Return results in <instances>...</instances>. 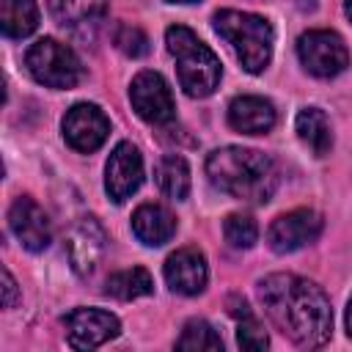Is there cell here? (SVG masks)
<instances>
[{"mask_svg":"<svg viewBox=\"0 0 352 352\" xmlns=\"http://www.w3.org/2000/svg\"><path fill=\"white\" fill-rule=\"evenodd\" d=\"M52 16L66 28H94L107 8V0H47Z\"/></svg>","mask_w":352,"mask_h":352,"instance_id":"cell-18","label":"cell"},{"mask_svg":"<svg viewBox=\"0 0 352 352\" xmlns=\"http://www.w3.org/2000/svg\"><path fill=\"white\" fill-rule=\"evenodd\" d=\"M206 176L220 192L245 204H267L278 187L275 162L267 154L242 146L214 148L206 157Z\"/></svg>","mask_w":352,"mask_h":352,"instance_id":"cell-2","label":"cell"},{"mask_svg":"<svg viewBox=\"0 0 352 352\" xmlns=\"http://www.w3.org/2000/svg\"><path fill=\"white\" fill-rule=\"evenodd\" d=\"M344 11H346V16H349V22H352V0L344 3Z\"/></svg>","mask_w":352,"mask_h":352,"instance_id":"cell-28","label":"cell"},{"mask_svg":"<svg viewBox=\"0 0 352 352\" xmlns=\"http://www.w3.org/2000/svg\"><path fill=\"white\" fill-rule=\"evenodd\" d=\"M297 55L308 74L330 80L349 66V50L333 30H308L297 38Z\"/></svg>","mask_w":352,"mask_h":352,"instance_id":"cell-6","label":"cell"},{"mask_svg":"<svg viewBox=\"0 0 352 352\" xmlns=\"http://www.w3.org/2000/svg\"><path fill=\"white\" fill-rule=\"evenodd\" d=\"M223 236L234 250H248L258 239V226L250 214H228L223 223Z\"/></svg>","mask_w":352,"mask_h":352,"instance_id":"cell-24","label":"cell"},{"mask_svg":"<svg viewBox=\"0 0 352 352\" xmlns=\"http://www.w3.org/2000/svg\"><path fill=\"white\" fill-rule=\"evenodd\" d=\"M322 226H324V220L314 209L286 212L272 220V226L267 231V245L275 253H294V250L311 245L322 234Z\"/></svg>","mask_w":352,"mask_h":352,"instance_id":"cell-10","label":"cell"},{"mask_svg":"<svg viewBox=\"0 0 352 352\" xmlns=\"http://www.w3.org/2000/svg\"><path fill=\"white\" fill-rule=\"evenodd\" d=\"M168 3H198V0H168Z\"/></svg>","mask_w":352,"mask_h":352,"instance_id":"cell-29","label":"cell"},{"mask_svg":"<svg viewBox=\"0 0 352 352\" xmlns=\"http://www.w3.org/2000/svg\"><path fill=\"white\" fill-rule=\"evenodd\" d=\"M157 184L168 198L184 201L190 195V165L179 154H168L157 165Z\"/></svg>","mask_w":352,"mask_h":352,"instance_id":"cell-22","label":"cell"},{"mask_svg":"<svg viewBox=\"0 0 352 352\" xmlns=\"http://www.w3.org/2000/svg\"><path fill=\"white\" fill-rule=\"evenodd\" d=\"M129 102L135 107V113L148 121V124H170L176 116V104H173V94L165 82L162 74L157 72H140L132 85H129Z\"/></svg>","mask_w":352,"mask_h":352,"instance_id":"cell-8","label":"cell"},{"mask_svg":"<svg viewBox=\"0 0 352 352\" xmlns=\"http://www.w3.org/2000/svg\"><path fill=\"white\" fill-rule=\"evenodd\" d=\"M228 124L242 135H264L275 126V107L264 96H236L228 104Z\"/></svg>","mask_w":352,"mask_h":352,"instance_id":"cell-15","label":"cell"},{"mask_svg":"<svg viewBox=\"0 0 352 352\" xmlns=\"http://www.w3.org/2000/svg\"><path fill=\"white\" fill-rule=\"evenodd\" d=\"M165 280L170 286V292L176 294H184V297H192V294H201L206 289V278H209V270H206V256L195 248H182L176 253H170L165 258Z\"/></svg>","mask_w":352,"mask_h":352,"instance_id":"cell-14","label":"cell"},{"mask_svg":"<svg viewBox=\"0 0 352 352\" xmlns=\"http://www.w3.org/2000/svg\"><path fill=\"white\" fill-rule=\"evenodd\" d=\"M165 44L176 60L179 85L184 88V94L192 99H204L214 94L223 74L220 58L184 25H170L165 30Z\"/></svg>","mask_w":352,"mask_h":352,"instance_id":"cell-3","label":"cell"},{"mask_svg":"<svg viewBox=\"0 0 352 352\" xmlns=\"http://www.w3.org/2000/svg\"><path fill=\"white\" fill-rule=\"evenodd\" d=\"M346 333L352 338V297H349V305H346Z\"/></svg>","mask_w":352,"mask_h":352,"instance_id":"cell-27","label":"cell"},{"mask_svg":"<svg viewBox=\"0 0 352 352\" xmlns=\"http://www.w3.org/2000/svg\"><path fill=\"white\" fill-rule=\"evenodd\" d=\"M151 292H154V280H151L148 270H143V267L113 272L104 283V294L116 297V300H138V297H146Z\"/></svg>","mask_w":352,"mask_h":352,"instance_id":"cell-21","label":"cell"},{"mask_svg":"<svg viewBox=\"0 0 352 352\" xmlns=\"http://www.w3.org/2000/svg\"><path fill=\"white\" fill-rule=\"evenodd\" d=\"M0 28L8 38H25L38 28L36 0H0Z\"/></svg>","mask_w":352,"mask_h":352,"instance_id":"cell-20","label":"cell"},{"mask_svg":"<svg viewBox=\"0 0 352 352\" xmlns=\"http://www.w3.org/2000/svg\"><path fill=\"white\" fill-rule=\"evenodd\" d=\"M8 228L19 239V245L25 250H30V253H41V250L50 248V239H52L50 217H47V212L30 195H19L11 204V209H8Z\"/></svg>","mask_w":352,"mask_h":352,"instance_id":"cell-13","label":"cell"},{"mask_svg":"<svg viewBox=\"0 0 352 352\" xmlns=\"http://www.w3.org/2000/svg\"><path fill=\"white\" fill-rule=\"evenodd\" d=\"M19 300V289H16V280L8 270H3V308H14Z\"/></svg>","mask_w":352,"mask_h":352,"instance_id":"cell-26","label":"cell"},{"mask_svg":"<svg viewBox=\"0 0 352 352\" xmlns=\"http://www.w3.org/2000/svg\"><path fill=\"white\" fill-rule=\"evenodd\" d=\"M256 292L270 322L297 346H322L330 338V300L314 280L292 272H275L258 280Z\"/></svg>","mask_w":352,"mask_h":352,"instance_id":"cell-1","label":"cell"},{"mask_svg":"<svg viewBox=\"0 0 352 352\" xmlns=\"http://www.w3.org/2000/svg\"><path fill=\"white\" fill-rule=\"evenodd\" d=\"M107 253V234L96 217H80L66 236V256L80 278H91Z\"/></svg>","mask_w":352,"mask_h":352,"instance_id":"cell-7","label":"cell"},{"mask_svg":"<svg viewBox=\"0 0 352 352\" xmlns=\"http://www.w3.org/2000/svg\"><path fill=\"white\" fill-rule=\"evenodd\" d=\"M228 314L236 319V344L242 349H250V352H261L270 346V336L267 330L261 327V322L256 319V314L250 311L248 300L239 297V294H231L228 297Z\"/></svg>","mask_w":352,"mask_h":352,"instance_id":"cell-17","label":"cell"},{"mask_svg":"<svg viewBox=\"0 0 352 352\" xmlns=\"http://www.w3.org/2000/svg\"><path fill=\"white\" fill-rule=\"evenodd\" d=\"M107 135H110V121L96 104L80 102L72 110H66V116H63V140L74 151L91 154L107 140Z\"/></svg>","mask_w":352,"mask_h":352,"instance_id":"cell-11","label":"cell"},{"mask_svg":"<svg viewBox=\"0 0 352 352\" xmlns=\"http://www.w3.org/2000/svg\"><path fill=\"white\" fill-rule=\"evenodd\" d=\"M212 28L217 30V36H223L231 44V50L239 58L245 72L258 74L270 66L275 33H272V25L264 16L223 8L212 16Z\"/></svg>","mask_w":352,"mask_h":352,"instance_id":"cell-4","label":"cell"},{"mask_svg":"<svg viewBox=\"0 0 352 352\" xmlns=\"http://www.w3.org/2000/svg\"><path fill=\"white\" fill-rule=\"evenodd\" d=\"M132 234L143 245L160 248V245H165L176 234V217L162 204H143L132 214Z\"/></svg>","mask_w":352,"mask_h":352,"instance_id":"cell-16","label":"cell"},{"mask_svg":"<svg viewBox=\"0 0 352 352\" xmlns=\"http://www.w3.org/2000/svg\"><path fill=\"white\" fill-rule=\"evenodd\" d=\"M66 341L74 349H96L118 336L121 324L110 311L102 308H74L63 316Z\"/></svg>","mask_w":352,"mask_h":352,"instance_id":"cell-9","label":"cell"},{"mask_svg":"<svg viewBox=\"0 0 352 352\" xmlns=\"http://www.w3.org/2000/svg\"><path fill=\"white\" fill-rule=\"evenodd\" d=\"M113 41H116V47L126 58H143L148 52V36L140 28H135V25H121L116 30V38Z\"/></svg>","mask_w":352,"mask_h":352,"instance_id":"cell-25","label":"cell"},{"mask_svg":"<svg viewBox=\"0 0 352 352\" xmlns=\"http://www.w3.org/2000/svg\"><path fill=\"white\" fill-rule=\"evenodd\" d=\"M294 129L300 135V140L316 154V157H324L333 146V132H330V121L327 116L319 110V107H302L297 113V121H294Z\"/></svg>","mask_w":352,"mask_h":352,"instance_id":"cell-19","label":"cell"},{"mask_svg":"<svg viewBox=\"0 0 352 352\" xmlns=\"http://www.w3.org/2000/svg\"><path fill=\"white\" fill-rule=\"evenodd\" d=\"M25 66L30 77L47 88H74L82 80L80 58L55 38H38L25 52Z\"/></svg>","mask_w":352,"mask_h":352,"instance_id":"cell-5","label":"cell"},{"mask_svg":"<svg viewBox=\"0 0 352 352\" xmlns=\"http://www.w3.org/2000/svg\"><path fill=\"white\" fill-rule=\"evenodd\" d=\"M143 184V157L138 151V146H132L129 140H121L104 165V190L107 195L121 204L126 201L132 192H138V187Z\"/></svg>","mask_w":352,"mask_h":352,"instance_id":"cell-12","label":"cell"},{"mask_svg":"<svg viewBox=\"0 0 352 352\" xmlns=\"http://www.w3.org/2000/svg\"><path fill=\"white\" fill-rule=\"evenodd\" d=\"M176 349H184V352H220L223 349V338L217 336V330L206 322V319H190L176 341Z\"/></svg>","mask_w":352,"mask_h":352,"instance_id":"cell-23","label":"cell"}]
</instances>
